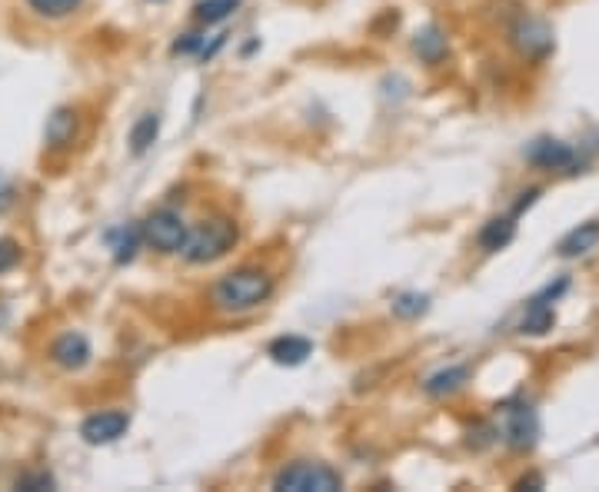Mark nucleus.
Listing matches in <instances>:
<instances>
[{
  "label": "nucleus",
  "mask_w": 599,
  "mask_h": 492,
  "mask_svg": "<svg viewBox=\"0 0 599 492\" xmlns=\"http://www.w3.org/2000/svg\"><path fill=\"white\" fill-rule=\"evenodd\" d=\"M466 379H470V369H466V366H446V369H440V373L426 376L423 393L433 396V399L453 396V393H460V389L466 386Z\"/></svg>",
  "instance_id": "nucleus-12"
},
{
  "label": "nucleus",
  "mask_w": 599,
  "mask_h": 492,
  "mask_svg": "<svg viewBox=\"0 0 599 492\" xmlns=\"http://www.w3.org/2000/svg\"><path fill=\"white\" fill-rule=\"evenodd\" d=\"M233 243H237V223L227 217H213L207 223H200L197 230H190L184 256L190 263H213L223 253H230Z\"/></svg>",
  "instance_id": "nucleus-2"
},
{
  "label": "nucleus",
  "mask_w": 599,
  "mask_h": 492,
  "mask_svg": "<svg viewBox=\"0 0 599 492\" xmlns=\"http://www.w3.org/2000/svg\"><path fill=\"white\" fill-rule=\"evenodd\" d=\"M40 17H67L80 7V0H27Z\"/></svg>",
  "instance_id": "nucleus-21"
},
{
  "label": "nucleus",
  "mask_w": 599,
  "mask_h": 492,
  "mask_svg": "<svg viewBox=\"0 0 599 492\" xmlns=\"http://www.w3.org/2000/svg\"><path fill=\"white\" fill-rule=\"evenodd\" d=\"M50 360H54L57 366H64V369H80V366H87V360H90V343H87V336H80V333H64L54 346H50Z\"/></svg>",
  "instance_id": "nucleus-11"
},
{
  "label": "nucleus",
  "mask_w": 599,
  "mask_h": 492,
  "mask_svg": "<svg viewBox=\"0 0 599 492\" xmlns=\"http://www.w3.org/2000/svg\"><path fill=\"white\" fill-rule=\"evenodd\" d=\"M513 237H516V217L510 213V217H496V220L486 223L476 240H480V246L486 253H500L513 243Z\"/></svg>",
  "instance_id": "nucleus-15"
},
{
  "label": "nucleus",
  "mask_w": 599,
  "mask_h": 492,
  "mask_svg": "<svg viewBox=\"0 0 599 492\" xmlns=\"http://www.w3.org/2000/svg\"><path fill=\"white\" fill-rule=\"evenodd\" d=\"M203 47H207V37L187 34L184 40H177L174 44V54H203Z\"/></svg>",
  "instance_id": "nucleus-24"
},
{
  "label": "nucleus",
  "mask_w": 599,
  "mask_h": 492,
  "mask_svg": "<svg viewBox=\"0 0 599 492\" xmlns=\"http://www.w3.org/2000/svg\"><path fill=\"white\" fill-rule=\"evenodd\" d=\"M14 486L24 489V492H40V489H54L57 483H54V476H50V473H24V476H17Z\"/></svg>",
  "instance_id": "nucleus-22"
},
{
  "label": "nucleus",
  "mask_w": 599,
  "mask_h": 492,
  "mask_svg": "<svg viewBox=\"0 0 599 492\" xmlns=\"http://www.w3.org/2000/svg\"><path fill=\"white\" fill-rule=\"evenodd\" d=\"M413 50L420 54L423 64L436 67V64H443L446 54H450V44H446V34H443V30L430 24V27H423L420 34L413 37Z\"/></svg>",
  "instance_id": "nucleus-13"
},
{
  "label": "nucleus",
  "mask_w": 599,
  "mask_h": 492,
  "mask_svg": "<svg viewBox=\"0 0 599 492\" xmlns=\"http://www.w3.org/2000/svg\"><path fill=\"white\" fill-rule=\"evenodd\" d=\"M599 246V220H590V223H580L576 230H570L566 237L560 240V256L566 260H573V256H583Z\"/></svg>",
  "instance_id": "nucleus-14"
},
{
  "label": "nucleus",
  "mask_w": 599,
  "mask_h": 492,
  "mask_svg": "<svg viewBox=\"0 0 599 492\" xmlns=\"http://www.w3.org/2000/svg\"><path fill=\"white\" fill-rule=\"evenodd\" d=\"M20 263V246L14 240H0V273L14 270Z\"/></svg>",
  "instance_id": "nucleus-23"
},
{
  "label": "nucleus",
  "mask_w": 599,
  "mask_h": 492,
  "mask_svg": "<svg viewBox=\"0 0 599 492\" xmlns=\"http://www.w3.org/2000/svg\"><path fill=\"white\" fill-rule=\"evenodd\" d=\"M570 286V280H556V286H546L540 296H533L530 306H526V316L520 320V333L526 336H543L553 330L556 323V313H553V303L560 300V293Z\"/></svg>",
  "instance_id": "nucleus-8"
},
{
  "label": "nucleus",
  "mask_w": 599,
  "mask_h": 492,
  "mask_svg": "<svg viewBox=\"0 0 599 492\" xmlns=\"http://www.w3.org/2000/svg\"><path fill=\"white\" fill-rule=\"evenodd\" d=\"M516 489H543V476H523L520 483H516Z\"/></svg>",
  "instance_id": "nucleus-26"
},
{
  "label": "nucleus",
  "mask_w": 599,
  "mask_h": 492,
  "mask_svg": "<svg viewBox=\"0 0 599 492\" xmlns=\"http://www.w3.org/2000/svg\"><path fill=\"white\" fill-rule=\"evenodd\" d=\"M144 227V243L154 246L157 253H184L187 246V223L177 210H157L140 223Z\"/></svg>",
  "instance_id": "nucleus-4"
},
{
  "label": "nucleus",
  "mask_w": 599,
  "mask_h": 492,
  "mask_svg": "<svg viewBox=\"0 0 599 492\" xmlns=\"http://www.w3.org/2000/svg\"><path fill=\"white\" fill-rule=\"evenodd\" d=\"M77 130H80L77 110H70V107H57L54 114L47 117L44 140H47V147H50V150H67V147H74Z\"/></svg>",
  "instance_id": "nucleus-10"
},
{
  "label": "nucleus",
  "mask_w": 599,
  "mask_h": 492,
  "mask_svg": "<svg viewBox=\"0 0 599 492\" xmlns=\"http://www.w3.org/2000/svg\"><path fill=\"white\" fill-rule=\"evenodd\" d=\"M157 133H160V114H144L134 123V130H130V150H134L137 157L140 153H147L150 147H154Z\"/></svg>",
  "instance_id": "nucleus-17"
},
{
  "label": "nucleus",
  "mask_w": 599,
  "mask_h": 492,
  "mask_svg": "<svg viewBox=\"0 0 599 492\" xmlns=\"http://www.w3.org/2000/svg\"><path fill=\"white\" fill-rule=\"evenodd\" d=\"M536 197H540V190H526V193H520V200H516V207H513V217H520V213L530 207V203H536Z\"/></svg>",
  "instance_id": "nucleus-25"
},
{
  "label": "nucleus",
  "mask_w": 599,
  "mask_h": 492,
  "mask_svg": "<svg viewBox=\"0 0 599 492\" xmlns=\"http://www.w3.org/2000/svg\"><path fill=\"white\" fill-rule=\"evenodd\" d=\"M140 243H144V227H124L114 237V260L117 263L134 260V253H137Z\"/></svg>",
  "instance_id": "nucleus-19"
},
{
  "label": "nucleus",
  "mask_w": 599,
  "mask_h": 492,
  "mask_svg": "<svg viewBox=\"0 0 599 492\" xmlns=\"http://www.w3.org/2000/svg\"><path fill=\"white\" fill-rule=\"evenodd\" d=\"M237 7H240V0H197L194 17L200 24H220V20L237 14Z\"/></svg>",
  "instance_id": "nucleus-18"
},
{
  "label": "nucleus",
  "mask_w": 599,
  "mask_h": 492,
  "mask_svg": "<svg viewBox=\"0 0 599 492\" xmlns=\"http://www.w3.org/2000/svg\"><path fill=\"white\" fill-rule=\"evenodd\" d=\"M510 44L520 50L526 60H543L553 50V27L540 17H520L510 27Z\"/></svg>",
  "instance_id": "nucleus-6"
},
{
  "label": "nucleus",
  "mask_w": 599,
  "mask_h": 492,
  "mask_svg": "<svg viewBox=\"0 0 599 492\" xmlns=\"http://www.w3.org/2000/svg\"><path fill=\"white\" fill-rule=\"evenodd\" d=\"M127 429H130V416L120 413V409H110V413H94L90 419H84L80 436H84V443L90 446H110L117 443Z\"/></svg>",
  "instance_id": "nucleus-9"
},
{
  "label": "nucleus",
  "mask_w": 599,
  "mask_h": 492,
  "mask_svg": "<svg viewBox=\"0 0 599 492\" xmlns=\"http://www.w3.org/2000/svg\"><path fill=\"white\" fill-rule=\"evenodd\" d=\"M310 353H313V343L303 340V336H280V340L270 343L273 363H280V366H300Z\"/></svg>",
  "instance_id": "nucleus-16"
},
{
  "label": "nucleus",
  "mask_w": 599,
  "mask_h": 492,
  "mask_svg": "<svg viewBox=\"0 0 599 492\" xmlns=\"http://www.w3.org/2000/svg\"><path fill=\"white\" fill-rule=\"evenodd\" d=\"M426 306H430V300H426L423 293H403L393 300V313H397L400 320H416V316L426 313Z\"/></svg>",
  "instance_id": "nucleus-20"
},
{
  "label": "nucleus",
  "mask_w": 599,
  "mask_h": 492,
  "mask_svg": "<svg viewBox=\"0 0 599 492\" xmlns=\"http://www.w3.org/2000/svg\"><path fill=\"white\" fill-rule=\"evenodd\" d=\"M503 436H506V446L516 449V453L533 449L536 439H540V416H536V409L530 403H510V406H506Z\"/></svg>",
  "instance_id": "nucleus-7"
},
{
  "label": "nucleus",
  "mask_w": 599,
  "mask_h": 492,
  "mask_svg": "<svg viewBox=\"0 0 599 492\" xmlns=\"http://www.w3.org/2000/svg\"><path fill=\"white\" fill-rule=\"evenodd\" d=\"M273 489L280 492H337L343 489V479L337 469H330L327 463H290L287 469H280L277 479H273Z\"/></svg>",
  "instance_id": "nucleus-3"
},
{
  "label": "nucleus",
  "mask_w": 599,
  "mask_h": 492,
  "mask_svg": "<svg viewBox=\"0 0 599 492\" xmlns=\"http://www.w3.org/2000/svg\"><path fill=\"white\" fill-rule=\"evenodd\" d=\"M273 296V276L260 266H240L227 276H220L210 290V300L220 313L240 316L263 306Z\"/></svg>",
  "instance_id": "nucleus-1"
},
{
  "label": "nucleus",
  "mask_w": 599,
  "mask_h": 492,
  "mask_svg": "<svg viewBox=\"0 0 599 492\" xmlns=\"http://www.w3.org/2000/svg\"><path fill=\"white\" fill-rule=\"evenodd\" d=\"M523 157L533 163L536 170H556V173H580L583 160L570 143L556 140V137H536L530 147L523 150Z\"/></svg>",
  "instance_id": "nucleus-5"
}]
</instances>
